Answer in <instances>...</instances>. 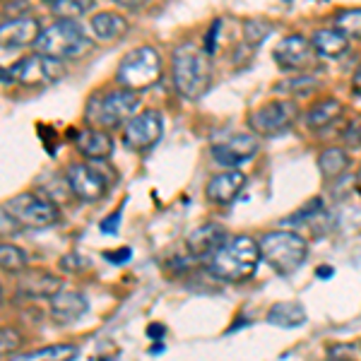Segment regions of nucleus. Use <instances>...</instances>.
<instances>
[{
  "instance_id": "obj_1",
  "label": "nucleus",
  "mask_w": 361,
  "mask_h": 361,
  "mask_svg": "<svg viewBox=\"0 0 361 361\" xmlns=\"http://www.w3.org/2000/svg\"><path fill=\"white\" fill-rule=\"evenodd\" d=\"M260 265V246L250 236H229L207 258L209 275L222 282H246Z\"/></svg>"
},
{
  "instance_id": "obj_2",
  "label": "nucleus",
  "mask_w": 361,
  "mask_h": 361,
  "mask_svg": "<svg viewBox=\"0 0 361 361\" xmlns=\"http://www.w3.org/2000/svg\"><path fill=\"white\" fill-rule=\"evenodd\" d=\"M171 75L178 94L183 99H200L212 85V61L205 51H200L195 44H183L173 51Z\"/></svg>"
},
{
  "instance_id": "obj_3",
  "label": "nucleus",
  "mask_w": 361,
  "mask_h": 361,
  "mask_svg": "<svg viewBox=\"0 0 361 361\" xmlns=\"http://www.w3.org/2000/svg\"><path fill=\"white\" fill-rule=\"evenodd\" d=\"M258 246H260V258L272 270H277L279 275H292V272H296L304 265L308 255L306 238L292 229L267 231V234L260 236Z\"/></svg>"
},
{
  "instance_id": "obj_4",
  "label": "nucleus",
  "mask_w": 361,
  "mask_h": 361,
  "mask_svg": "<svg viewBox=\"0 0 361 361\" xmlns=\"http://www.w3.org/2000/svg\"><path fill=\"white\" fill-rule=\"evenodd\" d=\"M34 46L44 56H51L56 61H70V58L85 56L92 49V39L78 25V20H56L51 27L42 29Z\"/></svg>"
},
{
  "instance_id": "obj_5",
  "label": "nucleus",
  "mask_w": 361,
  "mask_h": 361,
  "mask_svg": "<svg viewBox=\"0 0 361 361\" xmlns=\"http://www.w3.org/2000/svg\"><path fill=\"white\" fill-rule=\"evenodd\" d=\"M116 80H118L121 87H128V90H149L161 80V56L152 46H140V49L123 56V61L118 63V70H116Z\"/></svg>"
},
{
  "instance_id": "obj_6",
  "label": "nucleus",
  "mask_w": 361,
  "mask_h": 361,
  "mask_svg": "<svg viewBox=\"0 0 361 361\" xmlns=\"http://www.w3.org/2000/svg\"><path fill=\"white\" fill-rule=\"evenodd\" d=\"M90 106H94V121L102 128H118L135 116L140 106V92L121 87V90H111L97 97Z\"/></svg>"
},
{
  "instance_id": "obj_7",
  "label": "nucleus",
  "mask_w": 361,
  "mask_h": 361,
  "mask_svg": "<svg viewBox=\"0 0 361 361\" xmlns=\"http://www.w3.org/2000/svg\"><path fill=\"white\" fill-rule=\"evenodd\" d=\"M63 75H66L63 61H56V58L44 56V54H39V51L32 56L20 58V61L8 70L10 82H17L22 87H46L51 82H58Z\"/></svg>"
},
{
  "instance_id": "obj_8",
  "label": "nucleus",
  "mask_w": 361,
  "mask_h": 361,
  "mask_svg": "<svg viewBox=\"0 0 361 361\" xmlns=\"http://www.w3.org/2000/svg\"><path fill=\"white\" fill-rule=\"evenodd\" d=\"M296 118H299V106L289 99H277V102H267L255 109L248 116V126L255 135L277 137L287 133L296 123Z\"/></svg>"
},
{
  "instance_id": "obj_9",
  "label": "nucleus",
  "mask_w": 361,
  "mask_h": 361,
  "mask_svg": "<svg viewBox=\"0 0 361 361\" xmlns=\"http://www.w3.org/2000/svg\"><path fill=\"white\" fill-rule=\"evenodd\" d=\"M5 207H8V212L17 219V224L22 229H49L61 219L56 202L44 200V197L34 193L15 195L13 200L5 202Z\"/></svg>"
},
{
  "instance_id": "obj_10",
  "label": "nucleus",
  "mask_w": 361,
  "mask_h": 361,
  "mask_svg": "<svg viewBox=\"0 0 361 361\" xmlns=\"http://www.w3.org/2000/svg\"><path fill=\"white\" fill-rule=\"evenodd\" d=\"M68 188L78 200L97 202L109 193V176L99 164H73L66 173Z\"/></svg>"
},
{
  "instance_id": "obj_11",
  "label": "nucleus",
  "mask_w": 361,
  "mask_h": 361,
  "mask_svg": "<svg viewBox=\"0 0 361 361\" xmlns=\"http://www.w3.org/2000/svg\"><path fill=\"white\" fill-rule=\"evenodd\" d=\"M164 133V118L159 111H142L135 114L123 126V142L133 152H147L161 140Z\"/></svg>"
},
{
  "instance_id": "obj_12",
  "label": "nucleus",
  "mask_w": 361,
  "mask_h": 361,
  "mask_svg": "<svg viewBox=\"0 0 361 361\" xmlns=\"http://www.w3.org/2000/svg\"><path fill=\"white\" fill-rule=\"evenodd\" d=\"M316 49L301 34H289L275 46V61L282 70H294V73H311L316 66Z\"/></svg>"
},
{
  "instance_id": "obj_13",
  "label": "nucleus",
  "mask_w": 361,
  "mask_h": 361,
  "mask_svg": "<svg viewBox=\"0 0 361 361\" xmlns=\"http://www.w3.org/2000/svg\"><path fill=\"white\" fill-rule=\"evenodd\" d=\"M260 149V142L255 135L250 133H238V135H231L226 142L222 145H214L212 147V157L217 164H222L226 169H234L243 161L253 159Z\"/></svg>"
},
{
  "instance_id": "obj_14",
  "label": "nucleus",
  "mask_w": 361,
  "mask_h": 361,
  "mask_svg": "<svg viewBox=\"0 0 361 361\" xmlns=\"http://www.w3.org/2000/svg\"><path fill=\"white\" fill-rule=\"evenodd\" d=\"M42 34V25L34 17H13L0 25V49H25L34 46Z\"/></svg>"
},
{
  "instance_id": "obj_15",
  "label": "nucleus",
  "mask_w": 361,
  "mask_h": 361,
  "mask_svg": "<svg viewBox=\"0 0 361 361\" xmlns=\"http://www.w3.org/2000/svg\"><path fill=\"white\" fill-rule=\"evenodd\" d=\"M229 238L226 229L222 224L217 222H207L185 238V250H188L190 258H197V260H207L212 258V253L217 250L222 243Z\"/></svg>"
},
{
  "instance_id": "obj_16",
  "label": "nucleus",
  "mask_w": 361,
  "mask_h": 361,
  "mask_svg": "<svg viewBox=\"0 0 361 361\" xmlns=\"http://www.w3.org/2000/svg\"><path fill=\"white\" fill-rule=\"evenodd\" d=\"M243 185H246V176L238 169H226V171L209 178L205 197L214 205H231L243 190Z\"/></svg>"
},
{
  "instance_id": "obj_17",
  "label": "nucleus",
  "mask_w": 361,
  "mask_h": 361,
  "mask_svg": "<svg viewBox=\"0 0 361 361\" xmlns=\"http://www.w3.org/2000/svg\"><path fill=\"white\" fill-rule=\"evenodd\" d=\"M75 147L90 161H106L114 154V137L102 128H85L75 135Z\"/></svg>"
},
{
  "instance_id": "obj_18",
  "label": "nucleus",
  "mask_w": 361,
  "mask_h": 361,
  "mask_svg": "<svg viewBox=\"0 0 361 361\" xmlns=\"http://www.w3.org/2000/svg\"><path fill=\"white\" fill-rule=\"evenodd\" d=\"M63 289L61 277L51 275L46 270H29L25 277L17 282V294L22 299H51Z\"/></svg>"
},
{
  "instance_id": "obj_19",
  "label": "nucleus",
  "mask_w": 361,
  "mask_h": 361,
  "mask_svg": "<svg viewBox=\"0 0 361 361\" xmlns=\"http://www.w3.org/2000/svg\"><path fill=\"white\" fill-rule=\"evenodd\" d=\"M87 299L78 292H58L56 296H51V318L56 320L58 325H68L80 320L87 313Z\"/></svg>"
},
{
  "instance_id": "obj_20",
  "label": "nucleus",
  "mask_w": 361,
  "mask_h": 361,
  "mask_svg": "<svg viewBox=\"0 0 361 361\" xmlns=\"http://www.w3.org/2000/svg\"><path fill=\"white\" fill-rule=\"evenodd\" d=\"M90 29H92V37H94L97 42L114 44V42H118V39L126 37L128 20L118 13H97L94 17H92Z\"/></svg>"
},
{
  "instance_id": "obj_21",
  "label": "nucleus",
  "mask_w": 361,
  "mask_h": 361,
  "mask_svg": "<svg viewBox=\"0 0 361 361\" xmlns=\"http://www.w3.org/2000/svg\"><path fill=\"white\" fill-rule=\"evenodd\" d=\"M313 49L320 58H328V61H335V58H342L349 51V37L340 32L337 27L333 29H318L311 39Z\"/></svg>"
},
{
  "instance_id": "obj_22",
  "label": "nucleus",
  "mask_w": 361,
  "mask_h": 361,
  "mask_svg": "<svg viewBox=\"0 0 361 361\" xmlns=\"http://www.w3.org/2000/svg\"><path fill=\"white\" fill-rule=\"evenodd\" d=\"M342 114H345V106H342V102H337V99H323V102L313 104V106L308 109L306 126L311 128V130L330 128V126L337 123V121L342 118Z\"/></svg>"
},
{
  "instance_id": "obj_23",
  "label": "nucleus",
  "mask_w": 361,
  "mask_h": 361,
  "mask_svg": "<svg viewBox=\"0 0 361 361\" xmlns=\"http://www.w3.org/2000/svg\"><path fill=\"white\" fill-rule=\"evenodd\" d=\"M306 308L299 301H279L267 311V323L277 328H299L306 323Z\"/></svg>"
},
{
  "instance_id": "obj_24",
  "label": "nucleus",
  "mask_w": 361,
  "mask_h": 361,
  "mask_svg": "<svg viewBox=\"0 0 361 361\" xmlns=\"http://www.w3.org/2000/svg\"><path fill=\"white\" fill-rule=\"evenodd\" d=\"M318 169L323 173V178L335 180L349 169V154L342 147H328L323 149L318 157Z\"/></svg>"
},
{
  "instance_id": "obj_25",
  "label": "nucleus",
  "mask_w": 361,
  "mask_h": 361,
  "mask_svg": "<svg viewBox=\"0 0 361 361\" xmlns=\"http://www.w3.org/2000/svg\"><path fill=\"white\" fill-rule=\"evenodd\" d=\"M29 258L27 253L15 243H0V270L10 272V275H20L27 272Z\"/></svg>"
},
{
  "instance_id": "obj_26",
  "label": "nucleus",
  "mask_w": 361,
  "mask_h": 361,
  "mask_svg": "<svg viewBox=\"0 0 361 361\" xmlns=\"http://www.w3.org/2000/svg\"><path fill=\"white\" fill-rule=\"evenodd\" d=\"M94 3L97 0H56L54 15L58 20H80L94 8Z\"/></svg>"
},
{
  "instance_id": "obj_27",
  "label": "nucleus",
  "mask_w": 361,
  "mask_h": 361,
  "mask_svg": "<svg viewBox=\"0 0 361 361\" xmlns=\"http://www.w3.org/2000/svg\"><path fill=\"white\" fill-rule=\"evenodd\" d=\"M80 357V349L75 345H51V347H42V349H34L29 354H22L25 361L32 359H54V361H66V359H78Z\"/></svg>"
},
{
  "instance_id": "obj_28",
  "label": "nucleus",
  "mask_w": 361,
  "mask_h": 361,
  "mask_svg": "<svg viewBox=\"0 0 361 361\" xmlns=\"http://www.w3.org/2000/svg\"><path fill=\"white\" fill-rule=\"evenodd\" d=\"M335 27L349 39H361V8L340 10L335 15Z\"/></svg>"
},
{
  "instance_id": "obj_29",
  "label": "nucleus",
  "mask_w": 361,
  "mask_h": 361,
  "mask_svg": "<svg viewBox=\"0 0 361 361\" xmlns=\"http://www.w3.org/2000/svg\"><path fill=\"white\" fill-rule=\"evenodd\" d=\"M270 29L272 25H267L263 20H248L246 25H243V39H246L250 46H260L270 37Z\"/></svg>"
},
{
  "instance_id": "obj_30",
  "label": "nucleus",
  "mask_w": 361,
  "mask_h": 361,
  "mask_svg": "<svg viewBox=\"0 0 361 361\" xmlns=\"http://www.w3.org/2000/svg\"><path fill=\"white\" fill-rule=\"evenodd\" d=\"M22 333L15 328H0V359L3 357H13L20 352L22 347Z\"/></svg>"
},
{
  "instance_id": "obj_31",
  "label": "nucleus",
  "mask_w": 361,
  "mask_h": 361,
  "mask_svg": "<svg viewBox=\"0 0 361 361\" xmlns=\"http://www.w3.org/2000/svg\"><path fill=\"white\" fill-rule=\"evenodd\" d=\"M313 87H318V80L311 78L308 73H301L296 80H289V82L279 85L277 90L279 92H296V94H306V92H311Z\"/></svg>"
},
{
  "instance_id": "obj_32",
  "label": "nucleus",
  "mask_w": 361,
  "mask_h": 361,
  "mask_svg": "<svg viewBox=\"0 0 361 361\" xmlns=\"http://www.w3.org/2000/svg\"><path fill=\"white\" fill-rule=\"evenodd\" d=\"M17 231H22V226L17 224V219L8 212V207H0V238H10Z\"/></svg>"
},
{
  "instance_id": "obj_33",
  "label": "nucleus",
  "mask_w": 361,
  "mask_h": 361,
  "mask_svg": "<svg viewBox=\"0 0 361 361\" xmlns=\"http://www.w3.org/2000/svg\"><path fill=\"white\" fill-rule=\"evenodd\" d=\"M342 140H345V145L349 149H361V118H354L352 123L345 128Z\"/></svg>"
},
{
  "instance_id": "obj_34",
  "label": "nucleus",
  "mask_w": 361,
  "mask_h": 361,
  "mask_svg": "<svg viewBox=\"0 0 361 361\" xmlns=\"http://www.w3.org/2000/svg\"><path fill=\"white\" fill-rule=\"evenodd\" d=\"M219 27H222V22H214L212 29H209V34L205 37V54L207 56H212L214 51H217V37H219Z\"/></svg>"
},
{
  "instance_id": "obj_35",
  "label": "nucleus",
  "mask_w": 361,
  "mask_h": 361,
  "mask_svg": "<svg viewBox=\"0 0 361 361\" xmlns=\"http://www.w3.org/2000/svg\"><path fill=\"white\" fill-rule=\"evenodd\" d=\"M121 212H123V207L116 209L114 217H106V219H104V222H102V231H104V234H116V231H118V224H116V222L121 219Z\"/></svg>"
},
{
  "instance_id": "obj_36",
  "label": "nucleus",
  "mask_w": 361,
  "mask_h": 361,
  "mask_svg": "<svg viewBox=\"0 0 361 361\" xmlns=\"http://www.w3.org/2000/svg\"><path fill=\"white\" fill-rule=\"evenodd\" d=\"M359 352H361V347L359 349H354V347H333L330 349V357H349V359H357L359 357Z\"/></svg>"
},
{
  "instance_id": "obj_37",
  "label": "nucleus",
  "mask_w": 361,
  "mask_h": 361,
  "mask_svg": "<svg viewBox=\"0 0 361 361\" xmlns=\"http://www.w3.org/2000/svg\"><path fill=\"white\" fill-rule=\"evenodd\" d=\"M128 258H130V248H121V250H116V253H106V260H111L116 265H123Z\"/></svg>"
},
{
  "instance_id": "obj_38",
  "label": "nucleus",
  "mask_w": 361,
  "mask_h": 361,
  "mask_svg": "<svg viewBox=\"0 0 361 361\" xmlns=\"http://www.w3.org/2000/svg\"><path fill=\"white\" fill-rule=\"evenodd\" d=\"M147 335H149V340H164V325H149L147 328Z\"/></svg>"
},
{
  "instance_id": "obj_39",
  "label": "nucleus",
  "mask_w": 361,
  "mask_h": 361,
  "mask_svg": "<svg viewBox=\"0 0 361 361\" xmlns=\"http://www.w3.org/2000/svg\"><path fill=\"white\" fill-rule=\"evenodd\" d=\"M116 3L121 5V8H128V10H135L140 5H145L147 0H116Z\"/></svg>"
},
{
  "instance_id": "obj_40",
  "label": "nucleus",
  "mask_w": 361,
  "mask_h": 361,
  "mask_svg": "<svg viewBox=\"0 0 361 361\" xmlns=\"http://www.w3.org/2000/svg\"><path fill=\"white\" fill-rule=\"evenodd\" d=\"M354 90L361 94V66L357 68V73H354Z\"/></svg>"
},
{
  "instance_id": "obj_41",
  "label": "nucleus",
  "mask_w": 361,
  "mask_h": 361,
  "mask_svg": "<svg viewBox=\"0 0 361 361\" xmlns=\"http://www.w3.org/2000/svg\"><path fill=\"white\" fill-rule=\"evenodd\" d=\"M316 275L318 277H333V267H318Z\"/></svg>"
},
{
  "instance_id": "obj_42",
  "label": "nucleus",
  "mask_w": 361,
  "mask_h": 361,
  "mask_svg": "<svg viewBox=\"0 0 361 361\" xmlns=\"http://www.w3.org/2000/svg\"><path fill=\"white\" fill-rule=\"evenodd\" d=\"M357 188H359V193H361V166H359V171H357Z\"/></svg>"
},
{
  "instance_id": "obj_43",
  "label": "nucleus",
  "mask_w": 361,
  "mask_h": 361,
  "mask_svg": "<svg viewBox=\"0 0 361 361\" xmlns=\"http://www.w3.org/2000/svg\"><path fill=\"white\" fill-rule=\"evenodd\" d=\"M44 3H51V5H54V3H56V0H44Z\"/></svg>"
}]
</instances>
